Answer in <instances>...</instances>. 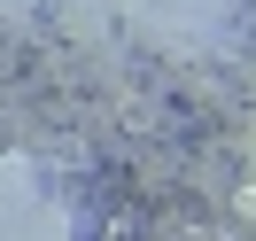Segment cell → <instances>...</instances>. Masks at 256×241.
<instances>
[]
</instances>
